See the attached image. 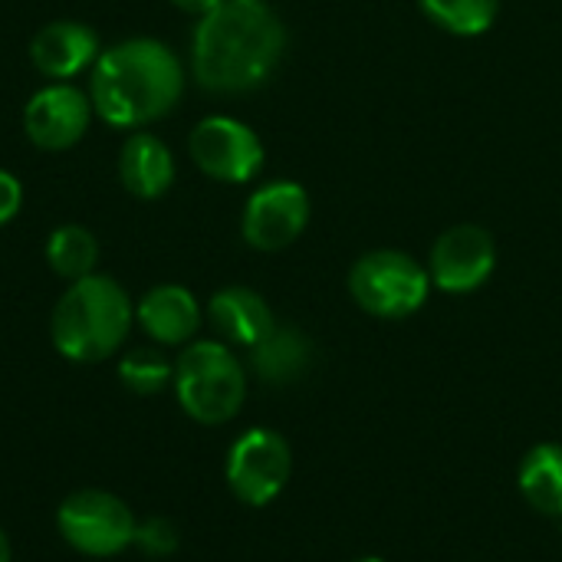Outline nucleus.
<instances>
[{
	"instance_id": "f257e3e1",
	"label": "nucleus",
	"mask_w": 562,
	"mask_h": 562,
	"mask_svg": "<svg viewBox=\"0 0 562 562\" xmlns=\"http://www.w3.org/2000/svg\"><path fill=\"white\" fill-rule=\"evenodd\" d=\"M286 30L263 0H221L191 40V69L201 89L237 95L263 86L280 66Z\"/></svg>"
},
{
	"instance_id": "f3484780",
	"label": "nucleus",
	"mask_w": 562,
	"mask_h": 562,
	"mask_svg": "<svg viewBox=\"0 0 562 562\" xmlns=\"http://www.w3.org/2000/svg\"><path fill=\"white\" fill-rule=\"evenodd\" d=\"M517 484L537 514L562 520V445L543 441L530 448L520 461Z\"/></svg>"
},
{
	"instance_id": "1a4fd4ad",
	"label": "nucleus",
	"mask_w": 562,
	"mask_h": 562,
	"mask_svg": "<svg viewBox=\"0 0 562 562\" xmlns=\"http://www.w3.org/2000/svg\"><path fill=\"white\" fill-rule=\"evenodd\" d=\"M310 221V194L296 181H270L257 188L244 207V240L254 250L273 254L290 247Z\"/></svg>"
},
{
	"instance_id": "393cba45",
	"label": "nucleus",
	"mask_w": 562,
	"mask_h": 562,
	"mask_svg": "<svg viewBox=\"0 0 562 562\" xmlns=\"http://www.w3.org/2000/svg\"><path fill=\"white\" fill-rule=\"evenodd\" d=\"M356 562H385V560H379V557H366V560H356Z\"/></svg>"
},
{
	"instance_id": "39448f33",
	"label": "nucleus",
	"mask_w": 562,
	"mask_h": 562,
	"mask_svg": "<svg viewBox=\"0 0 562 562\" xmlns=\"http://www.w3.org/2000/svg\"><path fill=\"white\" fill-rule=\"evenodd\" d=\"M352 300L379 319H405L418 313L431 293V273L402 250H372L349 273Z\"/></svg>"
},
{
	"instance_id": "20e7f679",
	"label": "nucleus",
	"mask_w": 562,
	"mask_h": 562,
	"mask_svg": "<svg viewBox=\"0 0 562 562\" xmlns=\"http://www.w3.org/2000/svg\"><path fill=\"white\" fill-rule=\"evenodd\" d=\"M175 395L201 425L231 422L247 398V372L227 342H191L175 362Z\"/></svg>"
},
{
	"instance_id": "4468645a",
	"label": "nucleus",
	"mask_w": 562,
	"mask_h": 562,
	"mask_svg": "<svg viewBox=\"0 0 562 562\" xmlns=\"http://www.w3.org/2000/svg\"><path fill=\"white\" fill-rule=\"evenodd\" d=\"M207 319L224 342L244 349H254L277 326L273 310L250 286H224L221 293H214L207 303Z\"/></svg>"
},
{
	"instance_id": "4be33fe9",
	"label": "nucleus",
	"mask_w": 562,
	"mask_h": 562,
	"mask_svg": "<svg viewBox=\"0 0 562 562\" xmlns=\"http://www.w3.org/2000/svg\"><path fill=\"white\" fill-rule=\"evenodd\" d=\"M20 204H23V184L16 181V175L0 168V227L16 217Z\"/></svg>"
},
{
	"instance_id": "6ab92c4d",
	"label": "nucleus",
	"mask_w": 562,
	"mask_h": 562,
	"mask_svg": "<svg viewBox=\"0 0 562 562\" xmlns=\"http://www.w3.org/2000/svg\"><path fill=\"white\" fill-rule=\"evenodd\" d=\"M425 16L454 36H481L494 26L501 0H418Z\"/></svg>"
},
{
	"instance_id": "6e6552de",
	"label": "nucleus",
	"mask_w": 562,
	"mask_h": 562,
	"mask_svg": "<svg viewBox=\"0 0 562 562\" xmlns=\"http://www.w3.org/2000/svg\"><path fill=\"white\" fill-rule=\"evenodd\" d=\"M194 165L227 184H244L254 181L263 168V142L257 132L231 115H207L194 125L188 138Z\"/></svg>"
},
{
	"instance_id": "aec40b11",
	"label": "nucleus",
	"mask_w": 562,
	"mask_h": 562,
	"mask_svg": "<svg viewBox=\"0 0 562 562\" xmlns=\"http://www.w3.org/2000/svg\"><path fill=\"white\" fill-rule=\"evenodd\" d=\"M119 379L135 395H158L175 382V366L155 349H132L119 362Z\"/></svg>"
},
{
	"instance_id": "b1692460",
	"label": "nucleus",
	"mask_w": 562,
	"mask_h": 562,
	"mask_svg": "<svg viewBox=\"0 0 562 562\" xmlns=\"http://www.w3.org/2000/svg\"><path fill=\"white\" fill-rule=\"evenodd\" d=\"M0 562H10V540L3 530H0Z\"/></svg>"
},
{
	"instance_id": "9d476101",
	"label": "nucleus",
	"mask_w": 562,
	"mask_h": 562,
	"mask_svg": "<svg viewBox=\"0 0 562 562\" xmlns=\"http://www.w3.org/2000/svg\"><path fill=\"white\" fill-rule=\"evenodd\" d=\"M92 99L69 86V82H49L23 109V132L26 138L43 151H66L89 132L92 122Z\"/></svg>"
},
{
	"instance_id": "7ed1b4c3",
	"label": "nucleus",
	"mask_w": 562,
	"mask_h": 562,
	"mask_svg": "<svg viewBox=\"0 0 562 562\" xmlns=\"http://www.w3.org/2000/svg\"><path fill=\"white\" fill-rule=\"evenodd\" d=\"M135 319V306L119 280L89 273L59 296L49 316V336L69 362H102L122 349Z\"/></svg>"
},
{
	"instance_id": "0eeeda50",
	"label": "nucleus",
	"mask_w": 562,
	"mask_h": 562,
	"mask_svg": "<svg viewBox=\"0 0 562 562\" xmlns=\"http://www.w3.org/2000/svg\"><path fill=\"white\" fill-rule=\"evenodd\" d=\"M224 474L240 504L267 507L283 494L293 474V451L283 435L270 428H250L231 445Z\"/></svg>"
},
{
	"instance_id": "412c9836",
	"label": "nucleus",
	"mask_w": 562,
	"mask_h": 562,
	"mask_svg": "<svg viewBox=\"0 0 562 562\" xmlns=\"http://www.w3.org/2000/svg\"><path fill=\"white\" fill-rule=\"evenodd\" d=\"M178 543H181L178 527L168 517H148L135 527V547L145 557H171Z\"/></svg>"
},
{
	"instance_id": "dca6fc26",
	"label": "nucleus",
	"mask_w": 562,
	"mask_h": 562,
	"mask_svg": "<svg viewBox=\"0 0 562 562\" xmlns=\"http://www.w3.org/2000/svg\"><path fill=\"white\" fill-rule=\"evenodd\" d=\"M313 366V342L296 326H273L254 349L250 369L270 385H290Z\"/></svg>"
},
{
	"instance_id": "f8f14e48",
	"label": "nucleus",
	"mask_w": 562,
	"mask_h": 562,
	"mask_svg": "<svg viewBox=\"0 0 562 562\" xmlns=\"http://www.w3.org/2000/svg\"><path fill=\"white\" fill-rule=\"evenodd\" d=\"M30 59L46 79H72L86 66H95L99 59V36L92 26L76 20H56L46 23L33 43Z\"/></svg>"
},
{
	"instance_id": "a211bd4d",
	"label": "nucleus",
	"mask_w": 562,
	"mask_h": 562,
	"mask_svg": "<svg viewBox=\"0 0 562 562\" xmlns=\"http://www.w3.org/2000/svg\"><path fill=\"white\" fill-rule=\"evenodd\" d=\"M46 263L53 267V273H59L69 283L95 273V263H99L95 234L89 227H79V224L56 227L46 240Z\"/></svg>"
},
{
	"instance_id": "ddd939ff",
	"label": "nucleus",
	"mask_w": 562,
	"mask_h": 562,
	"mask_svg": "<svg viewBox=\"0 0 562 562\" xmlns=\"http://www.w3.org/2000/svg\"><path fill=\"white\" fill-rule=\"evenodd\" d=\"M135 319L148 333V339L161 346H184L201 329V306L191 290L178 283H165L138 300Z\"/></svg>"
},
{
	"instance_id": "2eb2a0df",
	"label": "nucleus",
	"mask_w": 562,
	"mask_h": 562,
	"mask_svg": "<svg viewBox=\"0 0 562 562\" xmlns=\"http://www.w3.org/2000/svg\"><path fill=\"white\" fill-rule=\"evenodd\" d=\"M119 178L128 194L142 201L161 198L175 184V158L168 145L148 132H135L119 155Z\"/></svg>"
},
{
	"instance_id": "5701e85b",
	"label": "nucleus",
	"mask_w": 562,
	"mask_h": 562,
	"mask_svg": "<svg viewBox=\"0 0 562 562\" xmlns=\"http://www.w3.org/2000/svg\"><path fill=\"white\" fill-rule=\"evenodd\" d=\"M181 10H188V13H198V16H204L207 10H214L221 0H175Z\"/></svg>"
},
{
	"instance_id": "423d86ee",
	"label": "nucleus",
	"mask_w": 562,
	"mask_h": 562,
	"mask_svg": "<svg viewBox=\"0 0 562 562\" xmlns=\"http://www.w3.org/2000/svg\"><path fill=\"white\" fill-rule=\"evenodd\" d=\"M135 514L109 491H76L56 510V530L82 557H119L135 547Z\"/></svg>"
},
{
	"instance_id": "f03ea898",
	"label": "nucleus",
	"mask_w": 562,
	"mask_h": 562,
	"mask_svg": "<svg viewBox=\"0 0 562 562\" xmlns=\"http://www.w3.org/2000/svg\"><path fill=\"white\" fill-rule=\"evenodd\" d=\"M181 63L161 40L135 36L99 53L89 79L92 109L119 128L148 125L181 99Z\"/></svg>"
},
{
	"instance_id": "9b49d317",
	"label": "nucleus",
	"mask_w": 562,
	"mask_h": 562,
	"mask_svg": "<svg viewBox=\"0 0 562 562\" xmlns=\"http://www.w3.org/2000/svg\"><path fill=\"white\" fill-rule=\"evenodd\" d=\"M497 267L494 237L477 224L448 227L431 247V283L445 293H474Z\"/></svg>"
}]
</instances>
